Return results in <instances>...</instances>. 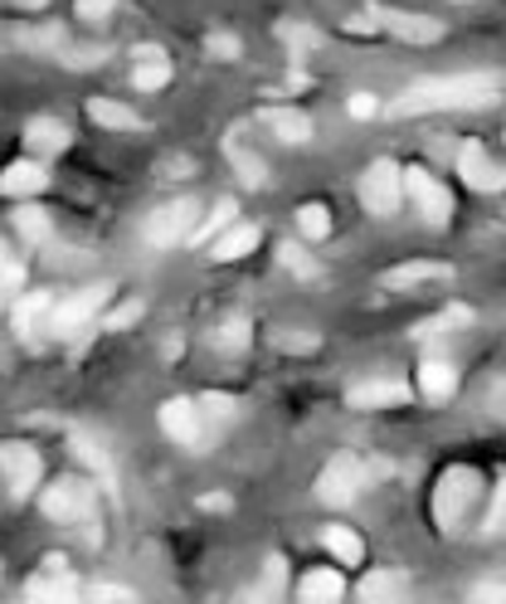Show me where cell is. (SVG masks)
I'll return each instance as SVG.
<instances>
[{"label": "cell", "mask_w": 506, "mask_h": 604, "mask_svg": "<svg viewBox=\"0 0 506 604\" xmlns=\"http://www.w3.org/2000/svg\"><path fill=\"white\" fill-rule=\"evenodd\" d=\"M487 405H492V414H497V419H506V380H492V386H487V396H483Z\"/></svg>", "instance_id": "obj_45"}, {"label": "cell", "mask_w": 506, "mask_h": 604, "mask_svg": "<svg viewBox=\"0 0 506 604\" xmlns=\"http://www.w3.org/2000/svg\"><path fill=\"white\" fill-rule=\"evenodd\" d=\"M171 83V59L162 44H142L137 54H132V89L137 93H156Z\"/></svg>", "instance_id": "obj_14"}, {"label": "cell", "mask_w": 506, "mask_h": 604, "mask_svg": "<svg viewBox=\"0 0 506 604\" xmlns=\"http://www.w3.org/2000/svg\"><path fill=\"white\" fill-rule=\"evenodd\" d=\"M209 54L215 59H239V40H234V34H209Z\"/></svg>", "instance_id": "obj_42"}, {"label": "cell", "mask_w": 506, "mask_h": 604, "mask_svg": "<svg viewBox=\"0 0 506 604\" xmlns=\"http://www.w3.org/2000/svg\"><path fill=\"white\" fill-rule=\"evenodd\" d=\"M370 24H375V30H390L394 40H404V44H438L443 40V20L410 16V10H390V6L370 10Z\"/></svg>", "instance_id": "obj_8"}, {"label": "cell", "mask_w": 506, "mask_h": 604, "mask_svg": "<svg viewBox=\"0 0 506 604\" xmlns=\"http://www.w3.org/2000/svg\"><path fill=\"white\" fill-rule=\"evenodd\" d=\"M278 40L292 49V59H302V54H312V49L322 44V34H317L312 24H298V20H292V24H278Z\"/></svg>", "instance_id": "obj_33"}, {"label": "cell", "mask_w": 506, "mask_h": 604, "mask_svg": "<svg viewBox=\"0 0 506 604\" xmlns=\"http://www.w3.org/2000/svg\"><path fill=\"white\" fill-rule=\"evenodd\" d=\"M200 225V201H171V205H156L152 215H146V244H156V249H171V244H185Z\"/></svg>", "instance_id": "obj_3"}, {"label": "cell", "mask_w": 506, "mask_h": 604, "mask_svg": "<svg viewBox=\"0 0 506 604\" xmlns=\"http://www.w3.org/2000/svg\"><path fill=\"white\" fill-rule=\"evenodd\" d=\"M20 283H24V264L10 258V264L0 268V307H6L10 298H20Z\"/></svg>", "instance_id": "obj_40"}, {"label": "cell", "mask_w": 506, "mask_h": 604, "mask_svg": "<svg viewBox=\"0 0 506 604\" xmlns=\"http://www.w3.org/2000/svg\"><path fill=\"white\" fill-rule=\"evenodd\" d=\"M419 390H424L428 400H453L458 396V366H453L448 356H428V361L419 366Z\"/></svg>", "instance_id": "obj_18"}, {"label": "cell", "mask_w": 506, "mask_h": 604, "mask_svg": "<svg viewBox=\"0 0 506 604\" xmlns=\"http://www.w3.org/2000/svg\"><path fill=\"white\" fill-rule=\"evenodd\" d=\"M473 600H483V604H506V585H477Z\"/></svg>", "instance_id": "obj_48"}, {"label": "cell", "mask_w": 506, "mask_h": 604, "mask_svg": "<svg viewBox=\"0 0 506 604\" xmlns=\"http://www.w3.org/2000/svg\"><path fill=\"white\" fill-rule=\"evenodd\" d=\"M137 317H142V303H122V307H117V313H113V317H107V323H103V327H107V331H117V327L137 323Z\"/></svg>", "instance_id": "obj_44"}, {"label": "cell", "mask_w": 506, "mask_h": 604, "mask_svg": "<svg viewBox=\"0 0 506 604\" xmlns=\"http://www.w3.org/2000/svg\"><path fill=\"white\" fill-rule=\"evenodd\" d=\"M162 434L171 443H180V449L200 453V443H205V414H200V405H195V400H166L162 405Z\"/></svg>", "instance_id": "obj_10"}, {"label": "cell", "mask_w": 506, "mask_h": 604, "mask_svg": "<svg viewBox=\"0 0 506 604\" xmlns=\"http://www.w3.org/2000/svg\"><path fill=\"white\" fill-rule=\"evenodd\" d=\"M10 264V254H6V244H0V268H6Z\"/></svg>", "instance_id": "obj_50"}, {"label": "cell", "mask_w": 506, "mask_h": 604, "mask_svg": "<svg viewBox=\"0 0 506 604\" xmlns=\"http://www.w3.org/2000/svg\"><path fill=\"white\" fill-rule=\"evenodd\" d=\"M195 405H200V414H205L209 429H225V424H234V419H239V400H234V396H219V390H209V396H200Z\"/></svg>", "instance_id": "obj_30"}, {"label": "cell", "mask_w": 506, "mask_h": 604, "mask_svg": "<svg viewBox=\"0 0 506 604\" xmlns=\"http://www.w3.org/2000/svg\"><path fill=\"white\" fill-rule=\"evenodd\" d=\"M69 44V34L59 30V24H40V30H20V49H30V54H49L59 59V49Z\"/></svg>", "instance_id": "obj_28"}, {"label": "cell", "mask_w": 506, "mask_h": 604, "mask_svg": "<svg viewBox=\"0 0 506 604\" xmlns=\"http://www.w3.org/2000/svg\"><path fill=\"white\" fill-rule=\"evenodd\" d=\"M40 508H44L49 522L79 526L89 541H97V532H93V522H97V488L89 483V478H59L54 488H44Z\"/></svg>", "instance_id": "obj_2"}, {"label": "cell", "mask_w": 506, "mask_h": 604, "mask_svg": "<svg viewBox=\"0 0 506 604\" xmlns=\"http://www.w3.org/2000/svg\"><path fill=\"white\" fill-rule=\"evenodd\" d=\"M298 225H302L307 239H327V234H331V215H327V205H302V209H298Z\"/></svg>", "instance_id": "obj_37"}, {"label": "cell", "mask_w": 506, "mask_h": 604, "mask_svg": "<svg viewBox=\"0 0 506 604\" xmlns=\"http://www.w3.org/2000/svg\"><path fill=\"white\" fill-rule=\"evenodd\" d=\"M89 117L97 122V127H113V132H142V127H146V122L132 113V108L113 103V98H93V103H89Z\"/></svg>", "instance_id": "obj_24"}, {"label": "cell", "mask_w": 506, "mask_h": 604, "mask_svg": "<svg viewBox=\"0 0 506 604\" xmlns=\"http://www.w3.org/2000/svg\"><path fill=\"white\" fill-rule=\"evenodd\" d=\"M404 195L414 201V209L424 215L428 229H448L453 225V195H448V186H443L438 176L410 166V171H404Z\"/></svg>", "instance_id": "obj_5"}, {"label": "cell", "mask_w": 506, "mask_h": 604, "mask_svg": "<svg viewBox=\"0 0 506 604\" xmlns=\"http://www.w3.org/2000/svg\"><path fill=\"white\" fill-rule=\"evenodd\" d=\"M0 473H6V483L16 498H30L44 478V459L30 449V443H0Z\"/></svg>", "instance_id": "obj_9"}, {"label": "cell", "mask_w": 506, "mask_h": 604, "mask_svg": "<svg viewBox=\"0 0 506 604\" xmlns=\"http://www.w3.org/2000/svg\"><path fill=\"white\" fill-rule=\"evenodd\" d=\"M16 6H20V10H44L49 0H16Z\"/></svg>", "instance_id": "obj_49"}, {"label": "cell", "mask_w": 506, "mask_h": 604, "mask_svg": "<svg viewBox=\"0 0 506 604\" xmlns=\"http://www.w3.org/2000/svg\"><path fill=\"white\" fill-rule=\"evenodd\" d=\"M49 186V171L40 162H16L0 171V195H10V201H24V195H40Z\"/></svg>", "instance_id": "obj_19"}, {"label": "cell", "mask_w": 506, "mask_h": 604, "mask_svg": "<svg viewBox=\"0 0 506 604\" xmlns=\"http://www.w3.org/2000/svg\"><path fill=\"white\" fill-rule=\"evenodd\" d=\"M404 400H410L404 380H361V386L345 390L351 410H390V405H404Z\"/></svg>", "instance_id": "obj_15"}, {"label": "cell", "mask_w": 506, "mask_h": 604, "mask_svg": "<svg viewBox=\"0 0 506 604\" xmlns=\"http://www.w3.org/2000/svg\"><path fill=\"white\" fill-rule=\"evenodd\" d=\"M249 341H254V331H249V323H244V317H229L225 327L209 331V347L225 351V356H239L244 347H249Z\"/></svg>", "instance_id": "obj_27"}, {"label": "cell", "mask_w": 506, "mask_h": 604, "mask_svg": "<svg viewBox=\"0 0 506 604\" xmlns=\"http://www.w3.org/2000/svg\"><path fill=\"white\" fill-rule=\"evenodd\" d=\"M467 323H473V313H467V307H448V313H438V317H428V323H419L414 337H419V341H434V337H443V331L467 327Z\"/></svg>", "instance_id": "obj_32"}, {"label": "cell", "mask_w": 506, "mask_h": 604, "mask_svg": "<svg viewBox=\"0 0 506 604\" xmlns=\"http://www.w3.org/2000/svg\"><path fill=\"white\" fill-rule=\"evenodd\" d=\"M404 201V171L390 162V156H380V162H370L365 166V176H361V205L370 209V215H394Z\"/></svg>", "instance_id": "obj_6"}, {"label": "cell", "mask_w": 506, "mask_h": 604, "mask_svg": "<svg viewBox=\"0 0 506 604\" xmlns=\"http://www.w3.org/2000/svg\"><path fill=\"white\" fill-rule=\"evenodd\" d=\"M225 152H229V166L239 171L244 186H254V191H264V186H268V166H264V156H254L239 137H229V142H225Z\"/></svg>", "instance_id": "obj_23"}, {"label": "cell", "mask_w": 506, "mask_h": 604, "mask_svg": "<svg viewBox=\"0 0 506 604\" xmlns=\"http://www.w3.org/2000/svg\"><path fill=\"white\" fill-rule=\"evenodd\" d=\"M497 103V73H453V79H424L404 98H394V117H424V113H467V108Z\"/></svg>", "instance_id": "obj_1"}, {"label": "cell", "mask_w": 506, "mask_h": 604, "mask_svg": "<svg viewBox=\"0 0 506 604\" xmlns=\"http://www.w3.org/2000/svg\"><path fill=\"white\" fill-rule=\"evenodd\" d=\"M453 278L448 264H400L385 274V288H419V283H443Z\"/></svg>", "instance_id": "obj_25"}, {"label": "cell", "mask_w": 506, "mask_h": 604, "mask_svg": "<svg viewBox=\"0 0 506 604\" xmlns=\"http://www.w3.org/2000/svg\"><path fill=\"white\" fill-rule=\"evenodd\" d=\"M258 244V229L254 225H229L225 234H215V239H209V258H215V264H234V258H244Z\"/></svg>", "instance_id": "obj_21"}, {"label": "cell", "mask_w": 506, "mask_h": 604, "mask_svg": "<svg viewBox=\"0 0 506 604\" xmlns=\"http://www.w3.org/2000/svg\"><path fill=\"white\" fill-rule=\"evenodd\" d=\"M258 122H264V127L273 132L278 142H288V146H307V142H312V117L298 113V108H264Z\"/></svg>", "instance_id": "obj_17"}, {"label": "cell", "mask_w": 506, "mask_h": 604, "mask_svg": "<svg viewBox=\"0 0 506 604\" xmlns=\"http://www.w3.org/2000/svg\"><path fill=\"white\" fill-rule=\"evenodd\" d=\"M473 492H477V473H473V468H453V473H443L438 502H434V516H438L443 532H448V526L463 516V508L473 502Z\"/></svg>", "instance_id": "obj_12"}, {"label": "cell", "mask_w": 506, "mask_h": 604, "mask_svg": "<svg viewBox=\"0 0 506 604\" xmlns=\"http://www.w3.org/2000/svg\"><path fill=\"white\" fill-rule=\"evenodd\" d=\"M483 532H487V536L506 532V478H502L497 488H492V508H487V522H483Z\"/></svg>", "instance_id": "obj_39"}, {"label": "cell", "mask_w": 506, "mask_h": 604, "mask_svg": "<svg viewBox=\"0 0 506 604\" xmlns=\"http://www.w3.org/2000/svg\"><path fill=\"white\" fill-rule=\"evenodd\" d=\"M458 176H463L473 191H502V186H506V171L492 162V156H487L477 142H467L463 152H458Z\"/></svg>", "instance_id": "obj_13"}, {"label": "cell", "mask_w": 506, "mask_h": 604, "mask_svg": "<svg viewBox=\"0 0 506 604\" xmlns=\"http://www.w3.org/2000/svg\"><path fill=\"white\" fill-rule=\"evenodd\" d=\"M258 595H264V600H278V595H282V561H278V556L268 561V581H264V590H258Z\"/></svg>", "instance_id": "obj_43"}, {"label": "cell", "mask_w": 506, "mask_h": 604, "mask_svg": "<svg viewBox=\"0 0 506 604\" xmlns=\"http://www.w3.org/2000/svg\"><path fill=\"white\" fill-rule=\"evenodd\" d=\"M24 146H30L34 156H59L69 146V127L59 117H34L30 127H24Z\"/></svg>", "instance_id": "obj_20"}, {"label": "cell", "mask_w": 506, "mask_h": 604, "mask_svg": "<svg viewBox=\"0 0 506 604\" xmlns=\"http://www.w3.org/2000/svg\"><path fill=\"white\" fill-rule=\"evenodd\" d=\"M322 546H327V551H331V556H337L341 565H361V556H365L361 536H355V532H345V526H327Z\"/></svg>", "instance_id": "obj_29"}, {"label": "cell", "mask_w": 506, "mask_h": 604, "mask_svg": "<svg viewBox=\"0 0 506 604\" xmlns=\"http://www.w3.org/2000/svg\"><path fill=\"white\" fill-rule=\"evenodd\" d=\"M44 565H49V571H44V575H34V581L24 585V595H30V600H44V604H69V600H79V581L59 571L64 561L49 556Z\"/></svg>", "instance_id": "obj_16"}, {"label": "cell", "mask_w": 506, "mask_h": 604, "mask_svg": "<svg viewBox=\"0 0 506 604\" xmlns=\"http://www.w3.org/2000/svg\"><path fill=\"white\" fill-rule=\"evenodd\" d=\"M113 10H117V0H79V20H89V24H103Z\"/></svg>", "instance_id": "obj_41"}, {"label": "cell", "mask_w": 506, "mask_h": 604, "mask_svg": "<svg viewBox=\"0 0 506 604\" xmlns=\"http://www.w3.org/2000/svg\"><path fill=\"white\" fill-rule=\"evenodd\" d=\"M93 600H117V604H132L137 595H132V590H122V585H93Z\"/></svg>", "instance_id": "obj_47"}, {"label": "cell", "mask_w": 506, "mask_h": 604, "mask_svg": "<svg viewBox=\"0 0 506 604\" xmlns=\"http://www.w3.org/2000/svg\"><path fill=\"white\" fill-rule=\"evenodd\" d=\"M16 229H20L30 244H44L49 234H54V225H49V209L24 205V201H20V209H16Z\"/></svg>", "instance_id": "obj_31"}, {"label": "cell", "mask_w": 506, "mask_h": 604, "mask_svg": "<svg viewBox=\"0 0 506 604\" xmlns=\"http://www.w3.org/2000/svg\"><path fill=\"white\" fill-rule=\"evenodd\" d=\"M298 595L307 604H337L345 595V581L337 571H312V575H302V585H298Z\"/></svg>", "instance_id": "obj_26"}, {"label": "cell", "mask_w": 506, "mask_h": 604, "mask_svg": "<svg viewBox=\"0 0 506 604\" xmlns=\"http://www.w3.org/2000/svg\"><path fill=\"white\" fill-rule=\"evenodd\" d=\"M365 488V463L351 459V453H337L322 478H317V498L327 502V508H345V502H355V492Z\"/></svg>", "instance_id": "obj_7"}, {"label": "cell", "mask_w": 506, "mask_h": 604, "mask_svg": "<svg viewBox=\"0 0 506 604\" xmlns=\"http://www.w3.org/2000/svg\"><path fill=\"white\" fill-rule=\"evenodd\" d=\"M278 258H282V268H292V274H298V278H317V274H322V268H317V258L307 254L302 244H282Z\"/></svg>", "instance_id": "obj_36"}, {"label": "cell", "mask_w": 506, "mask_h": 604, "mask_svg": "<svg viewBox=\"0 0 506 604\" xmlns=\"http://www.w3.org/2000/svg\"><path fill=\"white\" fill-rule=\"evenodd\" d=\"M380 113V103L370 93H351V117H375Z\"/></svg>", "instance_id": "obj_46"}, {"label": "cell", "mask_w": 506, "mask_h": 604, "mask_svg": "<svg viewBox=\"0 0 506 604\" xmlns=\"http://www.w3.org/2000/svg\"><path fill=\"white\" fill-rule=\"evenodd\" d=\"M107 293H113V288H83V293H73V298L54 303V317H49V337H59V341L83 337V331L97 323V313H103Z\"/></svg>", "instance_id": "obj_4"}, {"label": "cell", "mask_w": 506, "mask_h": 604, "mask_svg": "<svg viewBox=\"0 0 506 604\" xmlns=\"http://www.w3.org/2000/svg\"><path fill=\"white\" fill-rule=\"evenodd\" d=\"M73 453H79V459H83V463H89V468H93V473H97V478H103V483H113V459H107V453H103V449H97V443H93L89 434H73Z\"/></svg>", "instance_id": "obj_34"}, {"label": "cell", "mask_w": 506, "mask_h": 604, "mask_svg": "<svg viewBox=\"0 0 506 604\" xmlns=\"http://www.w3.org/2000/svg\"><path fill=\"white\" fill-rule=\"evenodd\" d=\"M234 215H239V205H234V201H219V205H215V215H205V219H200V229H195L190 239L209 244V239H215V234H225V229L234 225Z\"/></svg>", "instance_id": "obj_35"}, {"label": "cell", "mask_w": 506, "mask_h": 604, "mask_svg": "<svg viewBox=\"0 0 506 604\" xmlns=\"http://www.w3.org/2000/svg\"><path fill=\"white\" fill-rule=\"evenodd\" d=\"M103 59H107V49L103 44H89V49H73V44H64V49H59V64H69V69H97V64H103Z\"/></svg>", "instance_id": "obj_38"}, {"label": "cell", "mask_w": 506, "mask_h": 604, "mask_svg": "<svg viewBox=\"0 0 506 604\" xmlns=\"http://www.w3.org/2000/svg\"><path fill=\"white\" fill-rule=\"evenodd\" d=\"M10 317H16V331H20L24 347L40 351L49 337V317H54V298H49V293H24V298H16V307H10Z\"/></svg>", "instance_id": "obj_11"}, {"label": "cell", "mask_w": 506, "mask_h": 604, "mask_svg": "<svg viewBox=\"0 0 506 604\" xmlns=\"http://www.w3.org/2000/svg\"><path fill=\"white\" fill-rule=\"evenodd\" d=\"M410 595V575L404 571H370L361 581V600L365 604H380V600H404Z\"/></svg>", "instance_id": "obj_22"}]
</instances>
